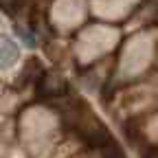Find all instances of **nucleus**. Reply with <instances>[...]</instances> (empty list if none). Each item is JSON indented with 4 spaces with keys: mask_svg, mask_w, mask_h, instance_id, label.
Masks as SVG:
<instances>
[{
    "mask_svg": "<svg viewBox=\"0 0 158 158\" xmlns=\"http://www.w3.org/2000/svg\"><path fill=\"white\" fill-rule=\"evenodd\" d=\"M18 33H20V37H22L29 46H33V44H35V35H33L31 31H27V29H22V27H18Z\"/></svg>",
    "mask_w": 158,
    "mask_h": 158,
    "instance_id": "20e7f679",
    "label": "nucleus"
},
{
    "mask_svg": "<svg viewBox=\"0 0 158 158\" xmlns=\"http://www.w3.org/2000/svg\"><path fill=\"white\" fill-rule=\"evenodd\" d=\"M66 90V81L57 75H42V84H40V94L46 97H59Z\"/></svg>",
    "mask_w": 158,
    "mask_h": 158,
    "instance_id": "f03ea898",
    "label": "nucleus"
},
{
    "mask_svg": "<svg viewBox=\"0 0 158 158\" xmlns=\"http://www.w3.org/2000/svg\"><path fill=\"white\" fill-rule=\"evenodd\" d=\"M101 154H103V158H125L123 152L118 149V145H116L114 141H108V143L101 147Z\"/></svg>",
    "mask_w": 158,
    "mask_h": 158,
    "instance_id": "7ed1b4c3",
    "label": "nucleus"
},
{
    "mask_svg": "<svg viewBox=\"0 0 158 158\" xmlns=\"http://www.w3.org/2000/svg\"><path fill=\"white\" fill-rule=\"evenodd\" d=\"M20 55V48L13 40L5 33H0V68H9L15 64V59Z\"/></svg>",
    "mask_w": 158,
    "mask_h": 158,
    "instance_id": "f257e3e1",
    "label": "nucleus"
}]
</instances>
